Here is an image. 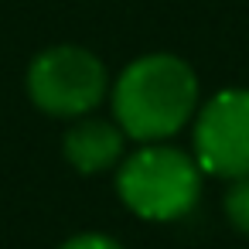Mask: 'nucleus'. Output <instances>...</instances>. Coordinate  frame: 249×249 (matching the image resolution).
Masks as SVG:
<instances>
[{"instance_id": "1", "label": "nucleus", "mask_w": 249, "mask_h": 249, "mask_svg": "<svg viewBox=\"0 0 249 249\" xmlns=\"http://www.w3.org/2000/svg\"><path fill=\"white\" fill-rule=\"evenodd\" d=\"M198 79L178 55H147L126 65L113 89L116 123L126 137L157 143L174 137L195 113Z\"/></svg>"}, {"instance_id": "2", "label": "nucleus", "mask_w": 249, "mask_h": 249, "mask_svg": "<svg viewBox=\"0 0 249 249\" xmlns=\"http://www.w3.org/2000/svg\"><path fill=\"white\" fill-rule=\"evenodd\" d=\"M201 167L178 147L150 143L126 157L116 174V191L130 212L150 222H171L191 212L201 191Z\"/></svg>"}, {"instance_id": "3", "label": "nucleus", "mask_w": 249, "mask_h": 249, "mask_svg": "<svg viewBox=\"0 0 249 249\" xmlns=\"http://www.w3.org/2000/svg\"><path fill=\"white\" fill-rule=\"evenodd\" d=\"M28 92L35 106L52 116H82L103 103L106 69L92 52L75 45H58L31 62Z\"/></svg>"}, {"instance_id": "4", "label": "nucleus", "mask_w": 249, "mask_h": 249, "mask_svg": "<svg viewBox=\"0 0 249 249\" xmlns=\"http://www.w3.org/2000/svg\"><path fill=\"white\" fill-rule=\"evenodd\" d=\"M195 164L215 178H249V89H225L195 120Z\"/></svg>"}, {"instance_id": "5", "label": "nucleus", "mask_w": 249, "mask_h": 249, "mask_svg": "<svg viewBox=\"0 0 249 249\" xmlns=\"http://www.w3.org/2000/svg\"><path fill=\"white\" fill-rule=\"evenodd\" d=\"M123 140H126V133L120 130V123L82 120L79 126H72L65 133V157H69V164L75 171L96 174V171H106V167H113L120 160Z\"/></svg>"}, {"instance_id": "6", "label": "nucleus", "mask_w": 249, "mask_h": 249, "mask_svg": "<svg viewBox=\"0 0 249 249\" xmlns=\"http://www.w3.org/2000/svg\"><path fill=\"white\" fill-rule=\"evenodd\" d=\"M225 215H229L232 229L249 235V178L232 181V188L225 191Z\"/></svg>"}, {"instance_id": "7", "label": "nucleus", "mask_w": 249, "mask_h": 249, "mask_svg": "<svg viewBox=\"0 0 249 249\" xmlns=\"http://www.w3.org/2000/svg\"><path fill=\"white\" fill-rule=\"evenodd\" d=\"M62 249H120V242L109 239V235H99V232H86V235L69 239Z\"/></svg>"}]
</instances>
